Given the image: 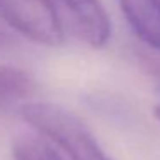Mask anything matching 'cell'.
Instances as JSON below:
<instances>
[{
	"label": "cell",
	"mask_w": 160,
	"mask_h": 160,
	"mask_svg": "<svg viewBox=\"0 0 160 160\" xmlns=\"http://www.w3.org/2000/svg\"><path fill=\"white\" fill-rule=\"evenodd\" d=\"M24 122L55 143L71 160H112L90 129L69 110L53 103H24L19 107Z\"/></svg>",
	"instance_id": "cell-1"
},
{
	"label": "cell",
	"mask_w": 160,
	"mask_h": 160,
	"mask_svg": "<svg viewBox=\"0 0 160 160\" xmlns=\"http://www.w3.org/2000/svg\"><path fill=\"white\" fill-rule=\"evenodd\" d=\"M0 18L36 43L59 47L64 42L53 0H0Z\"/></svg>",
	"instance_id": "cell-2"
},
{
	"label": "cell",
	"mask_w": 160,
	"mask_h": 160,
	"mask_svg": "<svg viewBox=\"0 0 160 160\" xmlns=\"http://www.w3.org/2000/svg\"><path fill=\"white\" fill-rule=\"evenodd\" d=\"M69 18L74 33L93 48L108 42L112 24L100 0H55Z\"/></svg>",
	"instance_id": "cell-3"
},
{
	"label": "cell",
	"mask_w": 160,
	"mask_h": 160,
	"mask_svg": "<svg viewBox=\"0 0 160 160\" xmlns=\"http://www.w3.org/2000/svg\"><path fill=\"white\" fill-rule=\"evenodd\" d=\"M119 5L136 36L160 52V0H119Z\"/></svg>",
	"instance_id": "cell-4"
},
{
	"label": "cell",
	"mask_w": 160,
	"mask_h": 160,
	"mask_svg": "<svg viewBox=\"0 0 160 160\" xmlns=\"http://www.w3.org/2000/svg\"><path fill=\"white\" fill-rule=\"evenodd\" d=\"M35 79L26 71L12 66H0V110H11L21 105L35 93Z\"/></svg>",
	"instance_id": "cell-5"
},
{
	"label": "cell",
	"mask_w": 160,
	"mask_h": 160,
	"mask_svg": "<svg viewBox=\"0 0 160 160\" xmlns=\"http://www.w3.org/2000/svg\"><path fill=\"white\" fill-rule=\"evenodd\" d=\"M14 160H64L50 143L36 136H21L12 146Z\"/></svg>",
	"instance_id": "cell-6"
},
{
	"label": "cell",
	"mask_w": 160,
	"mask_h": 160,
	"mask_svg": "<svg viewBox=\"0 0 160 160\" xmlns=\"http://www.w3.org/2000/svg\"><path fill=\"white\" fill-rule=\"evenodd\" d=\"M11 43H12V36L9 35V33H5V31L0 29V50L5 48V47H9Z\"/></svg>",
	"instance_id": "cell-7"
},
{
	"label": "cell",
	"mask_w": 160,
	"mask_h": 160,
	"mask_svg": "<svg viewBox=\"0 0 160 160\" xmlns=\"http://www.w3.org/2000/svg\"><path fill=\"white\" fill-rule=\"evenodd\" d=\"M155 117L160 121V105H157V107H155Z\"/></svg>",
	"instance_id": "cell-8"
}]
</instances>
